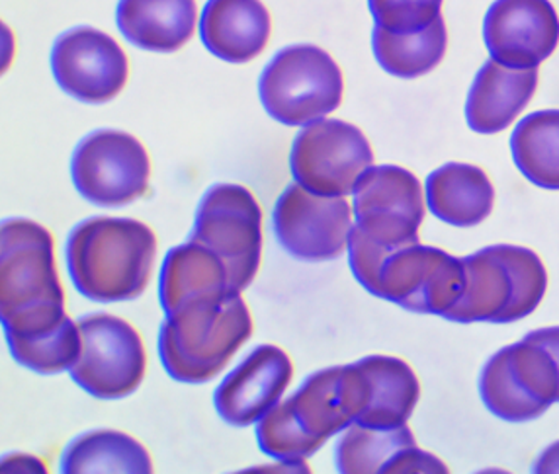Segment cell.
Segmentation results:
<instances>
[{
    "label": "cell",
    "instance_id": "cell-1",
    "mask_svg": "<svg viewBox=\"0 0 559 474\" xmlns=\"http://www.w3.org/2000/svg\"><path fill=\"white\" fill-rule=\"evenodd\" d=\"M0 313L7 338L44 335L69 318L53 234L36 221H2Z\"/></svg>",
    "mask_w": 559,
    "mask_h": 474
},
{
    "label": "cell",
    "instance_id": "cell-2",
    "mask_svg": "<svg viewBox=\"0 0 559 474\" xmlns=\"http://www.w3.org/2000/svg\"><path fill=\"white\" fill-rule=\"evenodd\" d=\"M348 262L356 281L373 297L409 313L444 316L464 289L462 258L420 242L383 248L353 227Z\"/></svg>",
    "mask_w": 559,
    "mask_h": 474
},
{
    "label": "cell",
    "instance_id": "cell-3",
    "mask_svg": "<svg viewBox=\"0 0 559 474\" xmlns=\"http://www.w3.org/2000/svg\"><path fill=\"white\" fill-rule=\"evenodd\" d=\"M157 256V236L138 219L91 217L67 239L69 276L83 297L118 303L147 289Z\"/></svg>",
    "mask_w": 559,
    "mask_h": 474
},
{
    "label": "cell",
    "instance_id": "cell-4",
    "mask_svg": "<svg viewBox=\"0 0 559 474\" xmlns=\"http://www.w3.org/2000/svg\"><path fill=\"white\" fill-rule=\"evenodd\" d=\"M252 330L251 311L241 293L225 299H192L175 308L160 325V362L175 381H212L251 340Z\"/></svg>",
    "mask_w": 559,
    "mask_h": 474
},
{
    "label": "cell",
    "instance_id": "cell-5",
    "mask_svg": "<svg viewBox=\"0 0 559 474\" xmlns=\"http://www.w3.org/2000/svg\"><path fill=\"white\" fill-rule=\"evenodd\" d=\"M464 264V289L447 320L472 325H509L532 315L548 289V274L536 252L513 244H495Z\"/></svg>",
    "mask_w": 559,
    "mask_h": 474
},
{
    "label": "cell",
    "instance_id": "cell-6",
    "mask_svg": "<svg viewBox=\"0 0 559 474\" xmlns=\"http://www.w3.org/2000/svg\"><path fill=\"white\" fill-rule=\"evenodd\" d=\"M343 71L325 49L284 47L259 78V96L272 120L301 127L323 120L343 102Z\"/></svg>",
    "mask_w": 559,
    "mask_h": 474
},
{
    "label": "cell",
    "instance_id": "cell-7",
    "mask_svg": "<svg viewBox=\"0 0 559 474\" xmlns=\"http://www.w3.org/2000/svg\"><path fill=\"white\" fill-rule=\"evenodd\" d=\"M485 409L511 424L540 418L559 402V365L532 335L507 345L485 363L479 377Z\"/></svg>",
    "mask_w": 559,
    "mask_h": 474
},
{
    "label": "cell",
    "instance_id": "cell-8",
    "mask_svg": "<svg viewBox=\"0 0 559 474\" xmlns=\"http://www.w3.org/2000/svg\"><path fill=\"white\" fill-rule=\"evenodd\" d=\"M188 241L198 242L224 262L237 293L251 285L262 258V209L249 187L215 184L198 205Z\"/></svg>",
    "mask_w": 559,
    "mask_h": 474
},
{
    "label": "cell",
    "instance_id": "cell-9",
    "mask_svg": "<svg viewBox=\"0 0 559 474\" xmlns=\"http://www.w3.org/2000/svg\"><path fill=\"white\" fill-rule=\"evenodd\" d=\"M76 325L83 352L69 372L71 379L94 399H123L138 391L147 369L140 332L108 313L81 316Z\"/></svg>",
    "mask_w": 559,
    "mask_h": 474
},
{
    "label": "cell",
    "instance_id": "cell-10",
    "mask_svg": "<svg viewBox=\"0 0 559 474\" xmlns=\"http://www.w3.org/2000/svg\"><path fill=\"white\" fill-rule=\"evenodd\" d=\"M373 167V150L362 131L341 120L304 125L292 145L289 168L299 186L318 196L346 197Z\"/></svg>",
    "mask_w": 559,
    "mask_h": 474
},
{
    "label": "cell",
    "instance_id": "cell-11",
    "mask_svg": "<svg viewBox=\"0 0 559 474\" xmlns=\"http://www.w3.org/2000/svg\"><path fill=\"white\" fill-rule=\"evenodd\" d=\"M71 177L86 202L98 207H123L145 196L150 187V155L130 133L93 131L76 145Z\"/></svg>",
    "mask_w": 559,
    "mask_h": 474
},
{
    "label": "cell",
    "instance_id": "cell-12",
    "mask_svg": "<svg viewBox=\"0 0 559 474\" xmlns=\"http://www.w3.org/2000/svg\"><path fill=\"white\" fill-rule=\"evenodd\" d=\"M419 178L407 168L370 167L355 187V227L383 248L415 244L427 214Z\"/></svg>",
    "mask_w": 559,
    "mask_h": 474
},
{
    "label": "cell",
    "instance_id": "cell-13",
    "mask_svg": "<svg viewBox=\"0 0 559 474\" xmlns=\"http://www.w3.org/2000/svg\"><path fill=\"white\" fill-rule=\"evenodd\" d=\"M274 234L292 258L336 260L345 254L353 233V209L345 197L318 196L289 184L272 214Z\"/></svg>",
    "mask_w": 559,
    "mask_h": 474
},
{
    "label": "cell",
    "instance_id": "cell-14",
    "mask_svg": "<svg viewBox=\"0 0 559 474\" xmlns=\"http://www.w3.org/2000/svg\"><path fill=\"white\" fill-rule=\"evenodd\" d=\"M368 402L370 381L356 363H350L313 373L282 406L318 453L326 439L356 424Z\"/></svg>",
    "mask_w": 559,
    "mask_h": 474
},
{
    "label": "cell",
    "instance_id": "cell-15",
    "mask_svg": "<svg viewBox=\"0 0 559 474\" xmlns=\"http://www.w3.org/2000/svg\"><path fill=\"white\" fill-rule=\"evenodd\" d=\"M51 71L59 88L71 98L84 104H106L128 83L130 61L108 34L79 26L56 39Z\"/></svg>",
    "mask_w": 559,
    "mask_h": 474
},
{
    "label": "cell",
    "instance_id": "cell-16",
    "mask_svg": "<svg viewBox=\"0 0 559 474\" xmlns=\"http://www.w3.org/2000/svg\"><path fill=\"white\" fill-rule=\"evenodd\" d=\"M489 56L509 69H538L559 44V16L550 0H495L484 20Z\"/></svg>",
    "mask_w": 559,
    "mask_h": 474
},
{
    "label": "cell",
    "instance_id": "cell-17",
    "mask_svg": "<svg viewBox=\"0 0 559 474\" xmlns=\"http://www.w3.org/2000/svg\"><path fill=\"white\" fill-rule=\"evenodd\" d=\"M294 377V363L278 345L254 348L215 389L219 418L245 428L278 404Z\"/></svg>",
    "mask_w": 559,
    "mask_h": 474
},
{
    "label": "cell",
    "instance_id": "cell-18",
    "mask_svg": "<svg viewBox=\"0 0 559 474\" xmlns=\"http://www.w3.org/2000/svg\"><path fill=\"white\" fill-rule=\"evenodd\" d=\"M338 473H448V466L415 443L409 426L376 429L353 424L335 449Z\"/></svg>",
    "mask_w": 559,
    "mask_h": 474
},
{
    "label": "cell",
    "instance_id": "cell-19",
    "mask_svg": "<svg viewBox=\"0 0 559 474\" xmlns=\"http://www.w3.org/2000/svg\"><path fill=\"white\" fill-rule=\"evenodd\" d=\"M271 14L261 0H207L200 16V39L227 63H249L271 39Z\"/></svg>",
    "mask_w": 559,
    "mask_h": 474
},
{
    "label": "cell",
    "instance_id": "cell-20",
    "mask_svg": "<svg viewBox=\"0 0 559 474\" xmlns=\"http://www.w3.org/2000/svg\"><path fill=\"white\" fill-rule=\"evenodd\" d=\"M538 88V69H509L489 59L477 71L466 100L469 130L493 135L507 130L531 104Z\"/></svg>",
    "mask_w": 559,
    "mask_h": 474
},
{
    "label": "cell",
    "instance_id": "cell-21",
    "mask_svg": "<svg viewBox=\"0 0 559 474\" xmlns=\"http://www.w3.org/2000/svg\"><path fill=\"white\" fill-rule=\"evenodd\" d=\"M197 19V0H120L116 9L121 36L157 53H173L188 44Z\"/></svg>",
    "mask_w": 559,
    "mask_h": 474
},
{
    "label": "cell",
    "instance_id": "cell-22",
    "mask_svg": "<svg viewBox=\"0 0 559 474\" xmlns=\"http://www.w3.org/2000/svg\"><path fill=\"white\" fill-rule=\"evenodd\" d=\"M237 293L224 262L198 242L188 241L167 252L159 278L160 307L165 315L192 299H225Z\"/></svg>",
    "mask_w": 559,
    "mask_h": 474
},
{
    "label": "cell",
    "instance_id": "cell-23",
    "mask_svg": "<svg viewBox=\"0 0 559 474\" xmlns=\"http://www.w3.org/2000/svg\"><path fill=\"white\" fill-rule=\"evenodd\" d=\"M425 192L432 215L452 227H476L493 211V184L474 165L450 162L440 167L427 178Z\"/></svg>",
    "mask_w": 559,
    "mask_h": 474
},
{
    "label": "cell",
    "instance_id": "cell-24",
    "mask_svg": "<svg viewBox=\"0 0 559 474\" xmlns=\"http://www.w3.org/2000/svg\"><path fill=\"white\" fill-rule=\"evenodd\" d=\"M356 365L370 381V402L356 424L376 429L405 426L420 397L419 379L409 363L392 355H368Z\"/></svg>",
    "mask_w": 559,
    "mask_h": 474
},
{
    "label": "cell",
    "instance_id": "cell-25",
    "mask_svg": "<svg viewBox=\"0 0 559 474\" xmlns=\"http://www.w3.org/2000/svg\"><path fill=\"white\" fill-rule=\"evenodd\" d=\"M61 473H153L147 449L116 429H94L75 437L61 457Z\"/></svg>",
    "mask_w": 559,
    "mask_h": 474
},
{
    "label": "cell",
    "instance_id": "cell-26",
    "mask_svg": "<svg viewBox=\"0 0 559 474\" xmlns=\"http://www.w3.org/2000/svg\"><path fill=\"white\" fill-rule=\"evenodd\" d=\"M447 22L440 16L429 28L417 34H392L373 28L372 49L376 61L388 75L419 78L427 75L447 56Z\"/></svg>",
    "mask_w": 559,
    "mask_h": 474
},
{
    "label": "cell",
    "instance_id": "cell-27",
    "mask_svg": "<svg viewBox=\"0 0 559 474\" xmlns=\"http://www.w3.org/2000/svg\"><path fill=\"white\" fill-rule=\"evenodd\" d=\"M511 153L534 186L559 190V110L528 113L514 127Z\"/></svg>",
    "mask_w": 559,
    "mask_h": 474
},
{
    "label": "cell",
    "instance_id": "cell-28",
    "mask_svg": "<svg viewBox=\"0 0 559 474\" xmlns=\"http://www.w3.org/2000/svg\"><path fill=\"white\" fill-rule=\"evenodd\" d=\"M12 357L29 372L57 375L71 372L83 352V336L71 318L44 335L7 338Z\"/></svg>",
    "mask_w": 559,
    "mask_h": 474
},
{
    "label": "cell",
    "instance_id": "cell-29",
    "mask_svg": "<svg viewBox=\"0 0 559 474\" xmlns=\"http://www.w3.org/2000/svg\"><path fill=\"white\" fill-rule=\"evenodd\" d=\"M378 28L392 34H417L440 19L442 0H368Z\"/></svg>",
    "mask_w": 559,
    "mask_h": 474
},
{
    "label": "cell",
    "instance_id": "cell-30",
    "mask_svg": "<svg viewBox=\"0 0 559 474\" xmlns=\"http://www.w3.org/2000/svg\"><path fill=\"white\" fill-rule=\"evenodd\" d=\"M2 469H4L7 473H12V471H14V473H46V465L39 463L36 457L22 455V453L4 457Z\"/></svg>",
    "mask_w": 559,
    "mask_h": 474
},
{
    "label": "cell",
    "instance_id": "cell-31",
    "mask_svg": "<svg viewBox=\"0 0 559 474\" xmlns=\"http://www.w3.org/2000/svg\"><path fill=\"white\" fill-rule=\"evenodd\" d=\"M532 471L538 474L559 473V441L542 451L540 459L534 463Z\"/></svg>",
    "mask_w": 559,
    "mask_h": 474
},
{
    "label": "cell",
    "instance_id": "cell-32",
    "mask_svg": "<svg viewBox=\"0 0 559 474\" xmlns=\"http://www.w3.org/2000/svg\"><path fill=\"white\" fill-rule=\"evenodd\" d=\"M540 344L546 345L548 350H550L551 355L556 357V362L559 365V326H554V328H540V330H534L531 332Z\"/></svg>",
    "mask_w": 559,
    "mask_h": 474
}]
</instances>
